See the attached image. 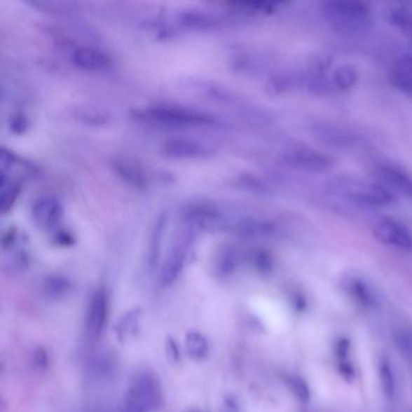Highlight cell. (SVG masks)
Segmentation results:
<instances>
[{"label":"cell","instance_id":"ffe728a7","mask_svg":"<svg viewBox=\"0 0 412 412\" xmlns=\"http://www.w3.org/2000/svg\"><path fill=\"white\" fill-rule=\"evenodd\" d=\"M185 347L190 357L195 359H203L208 353L210 346L207 338L200 333H188L185 338Z\"/></svg>","mask_w":412,"mask_h":412},{"label":"cell","instance_id":"d6986e66","mask_svg":"<svg viewBox=\"0 0 412 412\" xmlns=\"http://www.w3.org/2000/svg\"><path fill=\"white\" fill-rule=\"evenodd\" d=\"M179 21L183 26L188 28L208 29L218 26L219 18H217L214 13L207 11H188L180 15Z\"/></svg>","mask_w":412,"mask_h":412},{"label":"cell","instance_id":"4fadbf2b","mask_svg":"<svg viewBox=\"0 0 412 412\" xmlns=\"http://www.w3.org/2000/svg\"><path fill=\"white\" fill-rule=\"evenodd\" d=\"M313 133L320 141L336 148L355 146L358 143V137L343 128H336L335 125H327V123L316 125Z\"/></svg>","mask_w":412,"mask_h":412},{"label":"cell","instance_id":"8992f818","mask_svg":"<svg viewBox=\"0 0 412 412\" xmlns=\"http://www.w3.org/2000/svg\"><path fill=\"white\" fill-rule=\"evenodd\" d=\"M282 163L295 171L303 173H323L333 167V158L320 150L298 146L282 153Z\"/></svg>","mask_w":412,"mask_h":412},{"label":"cell","instance_id":"603a6c76","mask_svg":"<svg viewBox=\"0 0 412 412\" xmlns=\"http://www.w3.org/2000/svg\"><path fill=\"white\" fill-rule=\"evenodd\" d=\"M1 195H0V210L1 212H6L11 208L16 198L18 196V185L13 184L9 181V184L1 181Z\"/></svg>","mask_w":412,"mask_h":412},{"label":"cell","instance_id":"5bb4252c","mask_svg":"<svg viewBox=\"0 0 412 412\" xmlns=\"http://www.w3.org/2000/svg\"><path fill=\"white\" fill-rule=\"evenodd\" d=\"M345 284H346L348 293L363 306L373 308L378 303V296L375 293L373 287L363 278L355 276L348 277Z\"/></svg>","mask_w":412,"mask_h":412},{"label":"cell","instance_id":"9a60e30c","mask_svg":"<svg viewBox=\"0 0 412 412\" xmlns=\"http://www.w3.org/2000/svg\"><path fill=\"white\" fill-rule=\"evenodd\" d=\"M114 168L116 174L121 177L123 181L136 188H144L148 183L143 168L139 165H137L133 160L118 158L115 161Z\"/></svg>","mask_w":412,"mask_h":412},{"label":"cell","instance_id":"7a4b0ae2","mask_svg":"<svg viewBox=\"0 0 412 412\" xmlns=\"http://www.w3.org/2000/svg\"><path fill=\"white\" fill-rule=\"evenodd\" d=\"M333 191L352 205L362 208H383L393 205L397 196L380 181L338 180L333 183Z\"/></svg>","mask_w":412,"mask_h":412},{"label":"cell","instance_id":"d4e9b609","mask_svg":"<svg viewBox=\"0 0 412 412\" xmlns=\"http://www.w3.org/2000/svg\"><path fill=\"white\" fill-rule=\"evenodd\" d=\"M138 311H133L131 313H128L126 316L123 317V320L120 322L118 327V333L120 338H126L133 331L135 327L138 323Z\"/></svg>","mask_w":412,"mask_h":412},{"label":"cell","instance_id":"6da1fadb","mask_svg":"<svg viewBox=\"0 0 412 412\" xmlns=\"http://www.w3.org/2000/svg\"><path fill=\"white\" fill-rule=\"evenodd\" d=\"M320 13L333 31L345 36H359L373 26L371 10L357 0H328Z\"/></svg>","mask_w":412,"mask_h":412},{"label":"cell","instance_id":"ba28073f","mask_svg":"<svg viewBox=\"0 0 412 412\" xmlns=\"http://www.w3.org/2000/svg\"><path fill=\"white\" fill-rule=\"evenodd\" d=\"M163 153L166 158L176 160H198L210 158L213 153V149L203 142L188 138H174L163 144Z\"/></svg>","mask_w":412,"mask_h":412},{"label":"cell","instance_id":"2e32d148","mask_svg":"<svg viewBox=\"0 0 412 412\" xmlns=\"http://www.w3.org/2000/svg\"><path fill=\"white\" fill-rule=\"evenodd\" d=\"M301 88L300 75L281 73L268 80V91L275 96H283Z\"/></svg>","mask_w":412,"mask_h":412},{"label":"cell","instance_id":"cb8c5ba5","mask_svg":"<svg viewBox=\"0 0 412 412\" xmlns=\"http://www.w3.org/2000/svg\"><path fill=\"white\" fill-rule=\"evenodd\" d=\"M69 289H71L69 283L62 278H50L45 284L46 294L51 298H62L69 293Z\"/></svg>","mask_w":412,"mask_h":412},{"label":"cell","instance_id":"52a82bcc","mask_svg":"<svg viewBox=\"0 0 412 412\" xmlns=\"http://www.w3.org/2000/svg\"><path fill=\"white\" fill-rule=\"evenodd\" d=\"M375 173L377 181L390 188L395 196L400 195L412 202V176L408 172L392 163H381Z\"/></svg>","mask_w":412,"mask_h":412},{"label":"cell","instance_id":"e0dca14e","mask_svg":"<svg viewBox=\"0 0 412 412\" xmlns=\"http://www.w3.org/2000/svg\"><path fill=\"white\" fill-rule=\"evenodd\" d=\"M334 88L342 92H348L357 86L359 81V73L355 69V67L351 64H343L333 71L331 74Z\"/></svg>","mask_w":412,"mask_h":412},{"label":"cell","instance_id":"7c38bea8","mask_svg":"<svg viewBox=\"0 0 412 412\" xmlns=\"http://www.w3.org/2000/svg\"><path fill=\"white\" fill-rule=\"evenodd\" d=\"M63 207L61 202L53 196H44L36 200L32 207V219L40 228H53L61 221Z\"/></svg>","mask_w":412,"mask_h":412},{"label":"cell","instance_id":"44dd1931","mask_svg":"<svg viewBox=\"0 0 412 412\" xmlns=\"http://www.w3.org/2000/svg\"><path fill=\"white\" fill-rule=\"evenodd\" d=\"M378 378L381 383V390L387 398H393L395 393V376L393 369L387 362H381L378 368Z\"/></svg>","mask_w":412,"mask_h":412},{"label":"cell","instance_id":"9c48e42d","mask_svg":"<svg viewBox=\"0 0 412 412\" xmlns=\"http://www.w3.org/2000/svg\"><path fill=\"white\" fill-rule=\"evenodd\" d=\"M188 249H190V240L188 236L183 235L172 247L160 271V282L163 287H168L173 282L177 281V278L179 277L184 268Z\"/></svg>","mask_w":412,"mask_h":412},{"label":"cell","instance_id":"ac0fdd59","mask_svg":"<svg viewBox=\"0 0 412 412\" xmlns=\"http://www.w3.org/2000/svg\"><path fill=\"white\" fill-rule=\"evenodd\" d=\"M390 26L404 33L412 40V11L406 6H392L386 13Z\"/></svg>","mask_w":412,"mask_h":412},{"label":"cell","instance_id":"5b68a950","mask_svg":"<svg viewBox=\"0 0 412 412\" xmlns=\"http://www.w3.org/2000/svg\"><path fill=\"white\" fill-rule=\"evenodd\" d=\"M371 233L382 245L412 254V231L403 221L392 217H381L373 223Z\"/></svg>","mask_w":412,"mask_h":412},{"label":"cell","instance_id":"30bf717a","mask_svg":"<svg viewBox=\"0 0 412 412\" xmlns=\"http://www.w3.org/2000/svg\"><path fill=\"white\" fill-rule=\"evenodd\" d=\"M71 61L79 69L91 73H104L110 71L114 66L113 58L109 55H107L99 48L91 46L75 48L71 55Z\"/></svg>","mask_w":412,"mask_h":412},{"label":"cell","instance_id":"277c9868","mask_svg":"<svg viewBox=\"0 0 412 412\" xmlns=\"http://www.w3.org/2000/svg\"><path fill=\"white\" fill-rule=\"evenodd\" d=\"M161 403V388L158 380L143 373L132 382L123 399L121 412H151Z\"/></svg>","mask_w":412,"mask_h":412},{"label":"cell","instance_id":"4316f807","mask_svg":"<svg viewBox=\"0 0 412 412\" xmlns=\"http://www.w3.org/2000/svg\"><path fill=\"white\" fill-rule=\"evenodd\" d=\"M411 46H412V40H411Z\"/></svg>","mask_w":412,"mask_h":412},{"label":"cell","instance_id":"3957f363","mask_svg":"<svg viewBox=\"0 0 412 412\" xmlns=\"http://www.w3.org/2000/svg\"><path fill=\"white\" fill-rule=\"evenodd\" d=\"M142 118L168 128H200L213 123L208 115L180 107H151L143 111Z\"/></svg>","mask_w":412,"mask_h":412},{"label":"cell","instance_id":"8fae6325","mask_svg":"<svg viewBox=\"0 0 412 412\" xmlns=\"http://www.w3.org/2000/svg\"><path fill=\"white\" fill-rule=\"evenodd\" d=\"M108 320V296L104 290H97L88 303L86 329L93 340L101 338Z\"/></svg>","mask_w":412,"mask_h":412},{"label":"cell","instance_id":"484cf974","mask_svg":"<svg viewBox=\"0 0 412 412\" xmlns=\"http://www.w3.org/2000/svg\"><path fill=\"white\" fill-rule=\"evenodd\" d=\"M167 351H168V353L171 355L172 359L177 360L179 358V350H178V347H177L176 341H173V340H170V341H168Z\"/></svg>","mask_w":412,"mask_h":412},{"label":"cell","instance_id":"7402d4cb","mask_svg":"<svg viewBox=\"0 0 412 412\" xmlns=\"http://www.w3.org/2000/svg\"><path fill=\"white\" fill-rule=\"evenodd\" d=\"M395 346L398 347L405 357L412 359V331L406 328H400L395 330L394 333Z\"/></svg>","mask_w":412,"mask_h":412}]
</instances>
